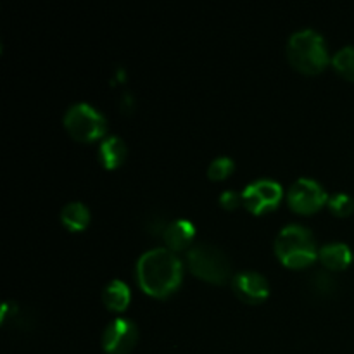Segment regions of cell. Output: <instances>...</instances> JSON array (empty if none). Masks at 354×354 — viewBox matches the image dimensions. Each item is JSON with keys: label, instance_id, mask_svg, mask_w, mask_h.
Returning a JSON list of instances; mask_svg holds the SVG:
<instances>
[{"label": "cell", "instance_id": "obj_1", "mask_svg": "<svg viewBox=\"0 0 354 354\" xmlns=\"http://www.w3.org/2000/svg\"><path fill=\"white\" fill-rule=\"evenodd\" d=\"M137 280L149 296L166 297L182 282V263L171 249H151L138 258Z\"/></svg>", "mask_w": 354, "mask_h": 354}, {"label": "cell", "instance_id": "obj_2", "mask_svg": "<svg viewBox=\"0 0 354 354\" xmlns=\"http://www.w3.org/2000/svg\"><path fill=\"white\" fill-rule=\"evenodd\" d=\"M287 59L297 71L317 75L328 62V50L324 37L315 30H301L287 41Z\"/></svg>", "mask_w": 354, "mask_h": 354}, {"label": "cell", "instance_id": "obj_3", "mask_svg": "<svg viewBox=\"0 0 354 354\" xmlns=\"http://www.w3.org/2000/svg\"><path fill=\"white\" fill-rule=\"evenodd\" d=\"M275 254L289 268H304L317 259L313 234L301 225H287L275 239Z\"/></svg>", "mask_w": 354, "mask_h": 354}, {"label": "cell", "instance_id": "obj_4", "mask_svg": "<svg viewBox=\"0 0 354 354\" xmlns=\"http://www.w3.org/2000/svg\"><path fill=\"white\" fill-rule=\"evenodd\" d=\"M189 270L199 279L211 283H225L230 279V261L220 248L213 244H197L187 252Z\"/></svg>", "mask_w": 354, "mask_h": 354}, {"label": "cell", "instance_id": "obj_5", "mask_svg": "<svg viewBox=\"0 0 354 354\" xmlns=\"http://www.w3.org/2000/svg\"><path fill=\"white\" fill-rule=\"evenodd\" d=\"M64 128L75 140L93 142L106 133L107 121L90 104H73L64 114Z\"/></svg>", "mask_w": 354, "mask_h": 354}, {"label": "cell", "instance_id": "obj_6", "mask_svg": "<svg viewBox=\"0 0 354 354\" xmlns=\"http://www.w3.org/2000/svg\"><path fill=\"white\" fill-rule=\"evenodd\" d=\"M290 207L297 213H313L320 209L325 203H328L327 192L320 183L311 178H299L290 185L289 194H287Z\"/></svg>", "mask_w": 354, "mask_h": 354}, {"label": "cell", "instance_id": "obj_7", "mask_svg": "<svg viewBox=\"0 0 354 354\" xmlns=\"http://www.w3.org/2000/svg\"><path fill=\"white\" fill-rule=\"evenodd\" d=\"M282 187L273 180H256L251 185H248L242 192V201L245 207L256 214H261L265 211L273 209L282 199Z\"/></svg>", "mask_w": 354, "mask_h": 354}, {"label": "cell", "instance_id": "obj_8", "mask_svg": "<svg viewBox=\"0 0 354 354\" xmlns=\"http://www.w3.org/2000/svg\"><path fill=\"white\" fill-rule=\"evenodd\" d=\"M137 325L127 318H116L104 330L102 348L109 354H128L137 344Z\"/></svg>", "mask_w": 354, "mask_h": 354}, {"label": "cell", "instance_id": "obj_9", "mask_svg": "<svg viewBox=\"0 0 354 354\" xmlns=\"http://www.w3.org/2000/svg\"><path fill=\"white\" fill-rule=\"evenodd\" d=\"M232 287L239 299L249 304H258L265 301L270 294V283L261 273L258 272H239L232 279Z\"/></svg>", "mask_w": 354, "mask_h": 354}, {"label": "cell", "instance_id": "obj_10", "mask_svg": "<svg viewBox=\"0 0 354 354\" xmlns=\"http://www.w3.org/2000/svg\"><path fill=\"white\" fill-rule=\"evenodd\" d=\"M318 258H320L322 265L332 272H339L351 265L353 252L348 244L342 242H332V244H325L324 248L318 251Z\"/></svg>", "mask_w": 354, "mask_h": 354}, {"label": "cell", "instance_id": "obj_11", "mask_svg": "<svg viewBox=\"0 0 354 354\" xmlns=\"http://www.w3.org/2000/svg\"><path fill=\"white\" fill-rule=\"evenodd\" d=\"M194 235H196V227H194L189 220H185V218L173 220L171 223L166 225L165 232H162L166 245H168L171 251L185 249L187 245L192 242Z\"/></svg>", "mask_w": 354, "mask_h": 354}, {"label": "cell", "instance_id": "obj_12", "mask_svg": "<svg viewBox=\"0 0 354 354\" xmlns=\"http://www.w3.org/2000/svg\"><path fill=\"white\" fill-rule=\"evenodd\" d=\"M99 158L107 169L118 168L127 158V145L118 135H109L100 144Z\"/></svg>", "mask_w": 354, "mask_h": 354}, {"label": "cell", "instance_id": "obj_13", "mask_svg": "<svg viewBox=\"0 0 354 354\" xmlns=\"http://www.w3.org/2000/svg\"><path fill=\"white\" fill-rule=\"evenodd\" d=\"M102 301L107 310L123 311L130 303V289L121 280H111L102 290Z\"/></svg>", "mask_w": 354, "mask_h": 354}, {"label": "cell", "instance_id": "obj_14", "mask_svg": "<svg viewBox=\"0 0 354 354\" xmlns=\"http://www.w3.org/2000/svg\"><path fill=\"white\" fill-rule=\"evenodd\" d=\"M61 220L69 230L80 232L83 230V228H86V225H88L90 211L85 204L78 203V201H75V203H68L61 209Z\"/></svg>", "mask_w": 354, "mask_h": 354}, {"label": "cell", "instance_id": "obj_15", "mask_svg": "<svg viewBox=\"0 0 354 354\" xmlns=\"http://www.w3.org/2000/svg\"><path fill=\"white\" fill-rule=\"evenodd\" d=\"M332 64L339 75L354 82V45H348V47H342L341 50L335 52Z\"/></svg>", "mask_w": 354, "mask_h": 354}, {"label": "cell", "instance_id": "obj_16", "mask_svg": "<svg viewBox=\"0 0 354 354\" xmlns=\"http://www.w3.org/2000/svg\"><path fill=\"white\" fill-rule=\"evenodd\" d=\"M310 289L313 290L317 296L325 297V296H330V294L337 289V282H335L334 277H332L330 273L317 272L311 275Z\"/></svg>", "mask_w": 354, "mask_h": 354}, {"label": "cell", "instance_id": "obj_17", "mask_svg": "<svg viewBox=\"0 0 354 354\" xmlns=\"http://www.w3.org/2000/svg\"><path fill=\"white\" fill-rule=\"evenodd\" d=\"M327 204L328 209H330L335 216H349L354 211V199L344 192H337L332 197H328Z\"/></svg>", "mask_w": 354, "mask_h": 354}, {"label": "cell", "instance_id": "obj_18", "mask_svg": "<svg viewBox=\"0 0 354 354\" xmlns=\"http://www.w3.org/2000/svg\"><path fill=\"white\" fill-rule=\"evenodd\" d=\"M234 161H232L230 158L220 156V158L213 159V162L209 165V168H207V176H209L211 180H223L234 171Z\"/></svg>", "mask_w": 354, "mask_h": 354}, {"label": "cell", "instance_id": "obj_19", "mask_svg": "<svg viewBox=\"0 0 354 354\" xmlns=\"http://www.w3.org/2000/svg\"><path fill=\"white\" fill-rule=\"evenodd\" d=\"M239 203H241V197L234 190H225L220 196V204L225 209H235L239 206Z\"/></svg>", "mask_w": 354, "mask_h": 354}]
</instances>
